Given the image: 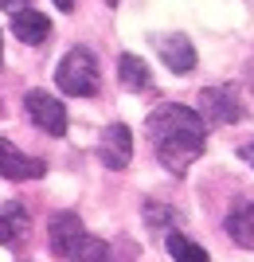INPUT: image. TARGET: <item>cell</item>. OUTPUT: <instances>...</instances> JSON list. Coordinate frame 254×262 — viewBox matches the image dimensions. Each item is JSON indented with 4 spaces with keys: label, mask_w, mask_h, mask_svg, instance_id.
<instances>
[{
    "label": "cell",
    "mask_w": 254,
    "mask_h": 262,
    "mask_svg": "<svg viewBox=\"0 0 254 262\" xmlns=\"http://www.w3.org/2000/svg\"><path fill=\"white\" fill-rule=\"evenodd\" d=\"M71 262H110V243L94 239V235H78L75 243H71V254H66Z\"/></svg>",
    "instance_id": "4fadbf2b"
},
{
    "label": "cell",
    "mask_w": 254,
    "mask_h": 262,
    "mask_svg": "<svg viewBox=\"0 0 254 262\" xmlns=\"http://www.w3.org/2000/svg\"><path fill=\"white\" fill-rule=\"evenodd\" d=\"M153 47L168 63L172 75H192V71H196V47H192L188 35H176V32L172 35H153Z\"/></svg>",
    "instance_id": "8992f818"
},
{
    "label": "cell",
    "mask_w": 254,
    "mask_h": 262,
    "mask_svg": "<svg viewBox=\"0 0 254 262\" xmlns=\"http://www.w3.org/2000/svg\"><path fill=\"white\" fill-rule=\"evenodd\" d=\"M43 172H47V161L20 153L12 141L0 137V176H4V180H39Z\"/></svg>",
    "instance_id": "52a82bcc"
},
{
    "label": "cell",
    "mask_w": 254,
    "mask_h": 262,
    "mask_svg": "<svg viewBox=\"0 0 254 262\" xmlns=\"http://www.w3.org/2000/svg\"><path fill=\"white\" fill-rule=\"evenodd\" d=\"M168 254H172L176 262H211L207 251H203L199 243H192L188 235H180V231H172V235H168Z\"/></svg>",
    "instance_id": "5bb4252c"
},
{
    "label": "cell",
    "mask_w": 254,
    "mask_h": 262,
    "mask_svg": "<svg viewBox=\"0 0 254 262\" xmlns=\"http://www.w3.org/2000/svg\"><path fill=\"white\" fill-rule=\"evenodd\" d=\"M0 67H4V39H0Z\"/></svg>",
    "instance_id": "e0dca14e"
},
{
    "label": "cell",
    "mask_w": 254,
    "mask_h": 262,
    "mask_svg": "<svg viewBox=\"0 0 254 262\" xmlns=\"http://www.w3.org/2000/svg\"><path fill=\"white\" fill-rule=\"evenodd\" d=\"M250 86H254V63H250Z\"/></svg>",
    "instance_id": "ac0fdd59"
},
{
    "label": "cell",
    "mask_w": 254,
    "mask_h": 262,
    "mask_svg": "<svg viewBox=\"0 0 254 262\" xmlns=\"http://www.w3.org/2000/svg\"><path fill=\"white\" fill-rule=\"evenodd\" d=\"M55 82L71 98H94V94H98V63H94V55H90L86 47L66 51L59 71H55Z\"/></svg>",
    "instance_id": "7a4b0ae2"
},
{
    "label": "cell",
    "mask_w": 254,
    "mask_h": 262,
    "mask_svg": "<svg viewBox=\"0 0 254 262\" xmlns=\"http://www.w3.org/2000/svg\"><path fill=\"white\" fill-rule=\"evenodd\" d=\"M55 4H59V12H75L78 0H55Z\"/></svg>",
    "instance_id": "2e32d148"
},
{
    "label": "cell",
    "mask_w": 254,
    "mask_h": 262,
    "mask_svg": "<svg viewBox=\"0 0 254 262\" xmlns=\"http://www.w3.org/2000/svg\"><path fill=\"white\" fill-rule=\"evenodd\" d=\"M227 235H231L239 247H250L254 251V204H246V208L227 215Z\"/></svg>",
    "instance_id": "7c38bea8"
},
{
    "label": "cell",
    "mask_w": 254,
    "mask_h": 262,
    "mask_svg": "<svg viewBox=\"0 0 254 262\" xmlns=\"http://www.w3.org/2000/svg\"><path fill=\"white\" fill-rule=\"evenodd\" d=\"M118 78H122V86L133 90V94L153 90V75H149V67H145L137 55H122V59H118Z\"/></svg>",
    "instance_id": "8fae6325"
},
{
    "label": "cell",
    "mask_w": 254,
    "mask_h": 262,
    "mask_svg": "<svg viewBox=\"0 0 254 262\" xmlns=\"http://www.w3.org/2000/svg\"><path fill=\"white\" fill-rule=\"evenodd\" d=\"M145 137L153 145L156 161L165 164L172 176H184L192 168V161H199L203 141H207V121L199 118L192 106H156L145 121Z\"/></svg>",
    "instance_id": "6da1fadb"
},
{
    "label": "cell",
    "mask_w": 254,
    "mask_h": 262,
    "mask_svg": "<svg viewBox=\"0 0 254 262\" xmlns=\"http://www.w3.org/2000/svg\"><path fill=\"white\" fill-rule=\"evenodd\" d=\"M203 121L211 125H231V121L243 118V110H239V98H235L231 86H211L199 94V110H196Z\"/></svg>",
    "instance_id": "277c9868"
},
{
    "label": "cell",
    "mask_w": 254,
    "mask_h": 262,
    "mask_svg": "<svg viewBox=\"0 0 254 262\" xmlns=\"http://www.w3.org/2000/svg\"><path fill=\"white\" fill-rule=\"evenodd\" d=\"M0 118H4V106H0Z\"/></svg>",
    "instance_id": "ffe728a7"
},
{
    "label": "cell",
    "mask_w": 254,
    "mask_h": 262,
    "mask_svg": "<svg viewBox=\"0 0 254 262\" xmlns=\"http://www.w3.org/2000/svg\"><path fill=\"white\" fill-rule=\"evenodd\" d=\"M106 4H118V0H106Z\"/></svg>",
    "instance_id": "d6986e66"
},
{
    "label": "cell",
    "mask_w": 254,
    "mask_h": 262,
    "mask_svg": "<svg viewBox=\"0 0 254 262\" xmlns=\"http://www.w3.org/2000/svg\"><path fill=\"white\" fill-rule=\"evenodd\" d=\"M82 235V219L75 215V211H59L55 219H51V251L59 254V258H66L71 254V243Z\"/></svg>",
    "instance_id": "30bf717a"
},
{
    "label": "cell",
    "mask_w": 254,
    "mask_h": 262,
    "mask_svg": "<svg viewBox=\"0 0 254 262\" xmlns=\"http://www.w3.org/2000/svg\"><path fill=\"white\" fill-rule=\"evenodd\" d=\"M28 0H0V8H8V12H16V8H24Z\"/></svg>",
    "instance_id": "9a60e30c"
},
{
    "label": "cell",
    "mask_w": 254,
    "mask_h": 262,
    "mask_svg": "<svg viewBox=\"0 0 254 262\" xmlns=\"http://www.w3.org/2000/svg\"><path fill=\"white\" fill-rule=\"evenodd\" d=\"M98 153H102V164H106V168L122 172L125 164L133 161V133H129V125H122V121L106 125L102 137H98Z\"/></svg>",
    "instance_id": "5b68a950"
},
{
    "label": "cell",
    "mask_w": 254,
    "mask_h": 262,
    "mask_svg": "<svg viewBox=\"0 0 254 262\" xmlns=\"http://www.w3.org/2000/svg\"><path fill=\"white\" fill-rule=\"evenodd\" d=\"M250 153H254V149H250Z\"/></svg>",
    "instance_id": "44dd1931"
},
{
    "label": "cell",
    "mask_w": 254,
    "mask_h": 262,
    "mask_svg": "<svg viewBox=\"0 0 254 262\" xmlns=\"http://www.w3.org/2000/svg\"><path fill=\"white\" fill-rule=\"evenodd\" d=\"M24 106H28V118L43 133H51V137H63L66 133V110H63V102L51 98L47 90H28Z\"/></svg>",
    "instance_id": "3957f363"
},
{
    "label": "cell",
    "mask_w": 254,
    "mask_h": 262,
    "mask_svg": "<svg viewBox=\"0 0 254 262\" xmlns=\"http://www.w3.org/2000/svg\"><path fill=\"white\" fill-rule=\"evenodd\" d=\"M12 32H16V39L20 43H43L47 35H51V20H47L43 12L35 8H16L12 12Z\"/></svg>",
    "instance_id": "ba28073f"
},
{
    "label": "cell",
    "mask_w": 254,
    "mask_h": 262,
    "mask_svg": "<svg viewBox=\"0 0 254 262\" xmlns=\"http://www.w3.org/2000/svg\"><path fill=\"white\" fill-rule=\"evenodd\" d=\"M28 231H32V219L20 204H4L0 208V247H16V243L28 239Z\"/></svg>",
    "instance_id": "9c48e42d"
}]
</instances>
